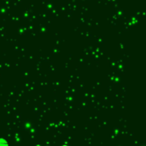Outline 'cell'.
<instances>
[{"mask_svg":"<svg viewBox=\"0 0 146 146\" xmlns=\"http://www.w3.org/2000/svg\"><path fill=\"white\" fill-rule=\"evenodd\" d=\"M0 146H9V143L4 139H0Z\"/></svg>","mask_w":146,"mask_h":146,"instance_id":"6da1fadb","label":"cell"}]
</instances>
